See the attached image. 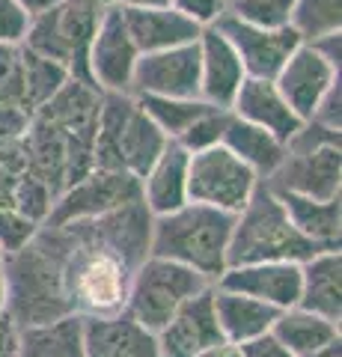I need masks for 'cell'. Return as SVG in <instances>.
Here are the masks:
<instances>
[{
  "mask_svg": "<svg viewBox=\"0 0 342 357\" xmlns=\"http://www.w3.org/2000/svg\"><path fill=\"white\" fill-rule=\"evenodd\" d=\"M21 6L27 9L30 15H39V13H48L51 6H57V3H63V0H18Z\"/></svg>",
  "mask_w": 342,
  "mask_h": 357,
  "instance_id": "obj_42",
  "label": "cell"
},
{
  "mask_svg": "<svg viewBox=\"0 0 342 357\" xmlns=\"http://www.w3.org/2000/svg\"><path fill=\"white\" fill-rule=\"evenodd\" d=\"M125 18V27L134 39L140 54L149 51H164L176 48L185 42H196L200 36V24H194L191 18L176 13L173 6H152V9H119Z\"/></svg>",
  "mask_w": 342,
  "mask_h": 357,
  "instance_id": "obj_21",
  "label": "cell"
},
{
  "mask_svg": "<svg viewBox=\"0 0 342 357\" xmlns=\"http://www.w3.org/2000/svg\"><path fill=\"white\" fill-rule=\"evenodd\" d=\"M196 357H241V349H238V342L217 340V342L208 345V349H203Z\"/></svg>",
  "mask_w": 342,
  "mask_h": 357,
  "instance_id": "obj_39",
  "label": "cell"
},
{
  "mask_svg": "<svg viewBox=\"0 0 342 357\" xmlns=\"http://www.w3.org/2000/svg\"><path fill=\"white\" fill-rule=\"evenodd\" d=\"M30 13L18 0H0V42L21 45L30 27Z\"/></svg>",
  "mask_w": 342,
  "mask_h": 357,
  "instance_id": "obj_34",
  "label": "cell"
},
{
  "mask_svg": "<svg viewBox=\"0 0 342 357\" xmlns=\"http://www.w3.org/2000/svg\"><path fill=\"white\" fill-rule=\"evenodd\" d=\"M217 289L250 295L256 301L289 310L301 298V262H244L226 265L215 280Z\"/></svg>",
  "mask_w": 342,
  "mask_h": 357,
  "instance_id": "obj_14",
  "label": "cell"
},
{
  "mask_svg": "<svg viewBox=\"0 0 342 357\" xmlns=\"http://www.w3.org/2000/svg\"><path fill=\"white\" fill-rule=\"evenodd\" d=\"M301 357H342V337L339 340H330L327 345H322V349H316L310 354H301Z\"/></svg>",
  "mask_w": 342,
  "mask_h": 357,
  "instance_id": "obj_41",
  "label": "cell"
},
{
  "mask_svg": "<svg viewBox=\"0 0 342 357\" xmlns=\"http://www.w3.org/2000/svg\"><path fill=\"white\" fill-rule=\"evenodd\" d=\"M271 331L295 357L322 349L330 340H339V321H330V319L318 316L313 310L297 307V304L289 310H280V316Z\"/></svg>",
  "mask_w": 342,
  "mask_h": 357,
  "instance_id": "obj_26",
  "label": "cell"
},
{
  "mask_svg": "<svg viewBox=\"0 0 342 357\" xmlns=\"http://www.w3.org/2000/svg\"><path fill=\"white\" fill-rule=\"evenodd\" d=\"M104 9H95L81 0H63V3L51 6L48 13H39L30 18L24 48L42 54L63 63L75 81L90 84V72H86V51H90L93 30L98 24Z\"/></svg>",
  "mask_w": 342,
  "mask_h": 357,
  "instance_id": "obj_6",
  "label": "cell"
},
{
  "mask_svg": "<svg viewBox=\"0 0 342 357\" xmlns=\"http://www.w3.org/2000/svg\"><path fill=\"white\" fill-rule=\"evenodd\" d=\"M137 45L125 27L119 6H107L93 30L86 51V72L98 93H128L137 66Z\"/></svg>",
  "mask_w": 342,
  "mask_h": 357,
  "instance_id": "obj_9",
  "label": "cell"
},
{
  "mask_svg": "<svg viewBox=\"0 0 342 357\" xmlns=\"http://www.w3.org/2000/svg\"><path fill=\"white\" fill-rule=\"evenodd\" d=\"M235 215L203 203H185L182 208L152 218L149 253L161 259L194 268L205 280H217L226 268V248Z\"/></svg>",
  "mask_w": 342,
  "mask_h": 357,
  "instance_id": "obj_2",
  "label": "cell"
},
{
  "mask_svg": "<svg viewBox=\"0 0 342 357\" xmlns=\"http://www.w3.org/2000/svg\"><path fill=\"white\" fill-rule=\"evenodd\" d=\"M69 69L63 63L42 57L21 45V102L30 114H36L42 105H48L60 89L69 84Z\"/></svg>",
  "mask_w": 342,
  "mask_h": 357,
  "instance_id": "obj_27",
  "label": "cell"
},
{
  "mask_svg": "<svg viewBox=\"0 0 342 357\" xmlns=\"http://www.w3.org/2000/svg\"><path fill=\"white\" fill-rule=\"evenodd\" d=\"M128 93L196 98L200 96V48H196V42L140 54Z\"/></svg>",
  "mask_w": 342,
  "mask_h": 357,
  "instance_id": "obj_10",
  "label": "cell"
},
{
  "mask_svg": "<svg viewBox=\"0 0 342 357\" xmlns=\"http://www.w3.org/2000/svg\"><path fill=\"white\" fill-rule=\"evenodd\" d=\"M220 143L233 155H238L259 176V182H268L286 158V143L280 137H274L271 131L253 126L247 119H238L233 110H229V122L224 128V140Z\"/></svg>",
  "mask_w": 342,
  "mask_h": 357,
  "instance_id": "obj_23",
  "label": "cell"
},
{
  "mask_svg": "<svg viewBox=\"0 0 342 357\" xmlns=\"http://www.w3.org/2000/svg\"><path fill=\"white\" fill-rule=\"evenodd\" d=\"M140 107L146 110V116L155 122V126L164 131V137L167 140H179L182 131L191 126V122L205 114L208 102H203L200 96L196 98H170V96H134Z\"/></svg>",
  "mask_w": 342,
  "mask_h": 357,
  "instance_id": "obj_28",
  "label": "cell"
},
{
  "mask_svg": "<svg viewBox=\"0 0 342 357\" xmlns=\"http://www.w3.org/2000/svg\"><path fill=\"white\" fill-rule=\"evenodd\" d=\"M196 48H200V98L215 107L229 110L238 86L247 77L235 48L215 24L200 30Z\"/></svg>",
  "mask_w": 342,
  "mask_h": 357,
  "instance_id": "obj_16",
  "label": "cell"
},
{
  "mask_svg": "<svg viewBox=\"0 0 342 357\" xmlns=\"http://www.w3.org/2000/svg\"><path fill=\"white\" fill-rule=\"evenodd\" d=\"M238 349H241V357H295L277 337H274V331H265L259 337L241 342Z\"/></svg>",
  "mask_w": 342,
  "mask_h": 357,
  "instance_id": "obj_37",
  "label": "cell"
},
{
  "mask_svg": "<svg viewBox=\"0 0 342 357\" xmlns=\"http://www.w3.org/2000/svg\"><path fill=\"white\" fill-rule=\"evenodd\" d=\"M164 131L131 93H102L93 134V167L143 178L167 146Z\"/></svg>",
  "mask_w": 342,
  "mask_h": 357,
  "instance_id": "obj_3",
  "label": "cell"
},
{
  "mask_svg": "<svg viewBox=\"0 0 342 357\" xmlns=\"http://www.w3.org/2000/svg\"><path fill=\"white\" fill-rule=\"evenodd\" d=\"M256 185L259 176L224 143L191 152L187 158V203H203L238 215L256 191Z\"/></svg>",
  "mask_w": 342,
  "mask_h": 357,
  "instance_id": "obj_7",
  "label": "cell"
},
{
  "mask_svg": "<svg viewBox=\"0 0 342 357\" xmlns=\"http://www.w3.org/2000/svg\"><path fill=\"white\" fill-rule=\"evenodd\" d=\"M149 229L143 199L60 227L39 223L27 244L6 253V310L21 328L69 312L84 319L123 312L131 277L149 256Z\"/></svg>",
  "mask_w": 342,
  "mask_h": 357,
  "instance_id": "obj_1",
  "label": "cell"
},
{
  "mask_svg": "<svg viewBox=\"0 0 342 357\" xmlns=\"http://www.w3.org/2000/svg\"><path fill=\"white\" fill-rule=\"evenodd\" d=\"M81 3H90L95 9H107V6H114V0H81Z\"/></svg>",
  "mask_w": 342,
  "mask_h": 357,
  "instance_id": "obj_44",
  "label": "cell"
},
{
  "mask_svg": "<svg viewBox=\"0 0 342 357\" xmlns=\"http://www.w3.org/2000/svg\"><path fill=\"white\" fill-rule=\"evenodd\" d=\"M336 77H339V66H334L327 57H322L316 45L301 42L289 57H286L280 72L274 75L271 81L277 84L283 98L289 102V107L297 116L310 119L318 98L327 93V86L334 84Z\"/></svg>",
  "mask_w": 342,
  "mask_h": 357,
  "instance_id": "obj_13",
  "label": "cell"
},
{
  "mask_svg": "<svg viewBox=\"0 0 342 357\" xmlns=\"http://www.w3.org/2000/svg\"><path fill=\"white\" fill-rule=\"evenodd\" d=\"M161 357H196L212 342L224 340L215 316V283L203 289L200 295L187 298L185 304L173 312V319L158 333Z\"/></svg>",
  "mask_w": 342,
  "mask_h": 357,
  "instance_id": "obj_15",
  "label": "cell"
},
{
  "mask_svg": "<svg viewBox=\"0 0 342 357\" xmlns=\"http://www.w3.org/2000/svg\"><path fill=\"white\" fill-rule=\"evenodd\" d=\"M215 316H217L220 337L241 345L265 331H271L280 316V310L265 304V301L250 298V295L229 292V289L215 286Z\"/></svg>",
  "mask_w": 342,
  "mask_h": 357,
  "instance_id": "obj_22",
  "label": "cell"
},
{
  "mask_svg": "<svg viewBox=\"0 0 342 357\" xmlns=\"http://www.w3.org/2000/svg\"><path fill=\"white\" fill-rule=\"evenodd\" d=\"M274 191H292L313 199L339 197L342 185V152L339 143H322L313 149H286V158L268 182Z\"/></svg>",
  "mask_w": 342,
  "mask_h": 357,
  "instance_id": "obj_11",
  "label": "cell"
},
{
  "mask_svg": "<svg viewBox=\"0 0 342 357\" xmlns=\"http://www.w3.org/2000/svg\"><path fill=\"white\" fill-rule=\"evenodd\" d=\"M119 9H152V6H170V0H114Z\"/></svg>",
  "mask_w": 342,
  "mask_h": 357,
  "instance_id": "obj_40",
  "label": "cell"
},
{
  "mask_svg": "<svg viewBox=\"0 0 342 357\" xmlns=\"http://www.w3.org/2000/svg\"><path fill=\"white\" fill-rule=\"evenodd\" d=\"M310 119L318 122V126L330 128V131H342V81L339 77L327 86V93L318 98V105H316Z\"/></svg>",
  "mask_w": 342,
  "mask_h": 357,
  "instance_id": "obj_35",
  "label": "cell"
},
{
  "mask_svg": "<svg viewBox=\"0 0 342 357\" xmlns=\"http://www.w3.org/2000/svg\"><path fill=\"white\" fill-rule=\"evenodd\" d=\"M215 27L235 48L247 77H268L271 81L280 72L286 57L301 45V39H297V33L292 27H256L229 13L220 15L215 21Z\"/></svg>",
  "mask_w": 342,
  "mask_h": 357,
  "instance_id": "obj_12",
  "label": "cell"
},
{
  "mask_svg": "<svg viewBox=\"0 0 342 357\" xmlns=\"http://www.w3.org/2000/svg\"><path fill=\"white\" fill-rule=\"evenodd\" d=\"M9 307V277H6V268L0 265V310Z\"/></svg>",
  "mask_w": 342,
  "mask_h": 357,
  "instance_id": "obj_43",
  "label": "cell"
},
{
  "mask_svg": "<svg viewBox=\"0 0 342 357\" xmlns=\"http://www.w3.org/2000/svg\"><path fill=\"white\" fill-rule=\"evenodd\" d=\"M327 250L318 248L292 223L289 211L280 197L265 182L247 199V206L235 215L233 236L226 248V265L244 262H304L313 253Z\"/></svg>",
  "mask_w": 342,
  "mask_h": 357,
  "instance_id": "obj_4",
  "label": "cell"
},
{
  "mask_svg": "<svg viewBox=\"0 0 342 357\" xmlns=\"http://www.w3.org/2000/svg\"><path fill=\"white\" fill-rule=\"evenodd\" d=\"M187 155L179 143H167L140 178V199L149 208V215H167L187 203Z\"/></svg>",
  "mask_w": 342,
  "mask_h": 357,
  "instance_id": "obj_19",
  "label": "cell"
},
{
  "mask_svg": "<svg viewBox=\"0 0 342 357\" xmlns=\"http://www.w3.org/2000/svg\"><path fill=\"white\" fill-rule=\"evenodd\" d=\"M0 96L13 98L24 107V102H21V45L13 42H0Z\"/></svg>",
  "mask_w": 342,
  "mask_h": 357,
  "instance_id": "obj_33",
  "label": "cell"
},
{
  "mask_svg": "<svg viewBox=\"0 0 342 357\" xmlns=\"http://www.w3.org/2000/svg\"><path fill=\"white\" fill-rule=\"evenodd\" d=\"M289 27L301 42H313L342 30V0H295Z\"/></svg>",
  "mask_w": 342,
  "mask_h": 357,
  "instance_id": "obj_29",
  "label": "cell"
},
{
  "mask_svg": "<svg viewBox=\"0 0 342 357\" xmlns=\"http://www.w3.org/2000/svg\"><path fill=\"white\" fill-rule=\"evenodd\" d=\"M84 351L86 357H161L155 333L128 316H93L84 319Z\"/></svg>",
  "mask_w": 342,
  "mask_h": 357,
  "instance_id": "obj_17",
  "label": "cell"
},
{
  "mask_svg": "<svg viewBox=\"0 0 342 357\" xmlns=\"http://www.w3.org/2000/svg\"><path fill=\"white\" fill-rule=\"evenodd\" d=\"M170 6L200 27H212L226 13V0H170Z\"/></svg>",
  "mask_w": 342,
  "mask_h": 357,
  "instance_id": "obj_36",
  "label": "cell"
},
{
  "mask_svg": "<svg viewBox=\"0 0 342 357\" xmlns=\"http://www.w3.org/2000/svg\"><path fill=\"white\" fill-rule=\"evenodd\" d=\"M36 227H39V223L30 220L27 215H21L18 208L0 206V241H3L6 253H13V250L21 248V244H27L30 236L36 232Z\"/></svg>",
  "mask_w": 342,
  "mask_h": 357,
  "instance_id": "obj_32",
  "label": "cell"
},
{
  "mask_svg": "<svg viewBox=\"0 0 342 357\" xmlns=\"http://www.w3.org/2000/svg\"><path fill=\"white\" fill-rule=\"evenodd\" d=\"M226 3H229V0H226Z\"/></svg>",
  "mask_w": 342,
  "mask_h": 357,
  "instance_id": "obj_46",
  "label": "cell"
},
{
  "mask_svg": "<svg viewBox=\"0 0 342 357\" xmlns=\"http://www.w3.org/2000/svg\"><path fill=\"white\" fill-rule=\"evenodd\" d=\"M208 286H212V280H205L194 268H185L179 262L149 253L131 277L125 312L146 331L158 333L187 298L200 295Z\"/></svg>",
  "mask_w": 342,
  "mask_h": 357,
  "instance_id": "obj_5",
  "label": "cell"
},
{
  "mask_svg": "<svg viewBox=\"0 0 342 357\" xmlns=\"http://www.w3.org/2000/svg\"><path fill=\"white\" fill-rule=\"evenodd\" d=\"M297 307L313 310L330 321H342V253L327 248L301 262V298Z\"/></svg>",
  "mask_w": 342,
  "mask_h": 357,
  "instance_id": "obj_20",
  "label": "cell"
},
{
  "mask_svg": "<svg viewBox=\"0 0 342 357\" xmlns=\"http://www.w3.org/2000/svg\"><path fill=\"white\" fill-rule=\"evenodd\" d=\"M21 325L9 310H0V357H18Z\"/></svg>",
  "mask_w": 342,
  "mask_h": 357,
  "instance_id": "obj_38",
  "label": "cell"
},
{
  "mask_svg": "<svg viewBox=\"0 0 342 357\" xmlns=\"http://www.w3.org/2000/svg\"><path fill=\"white\" fill-rule=\"evenodd\" d=\"M140 199V178L116 170H93L84 173L78 182L51 199L45 227H60V223L84 220V218H98L107 211H116L123 206H131Z\"/></svg>",
  "mask_w": 342,
  "mask_h": 357,
  "instance_id": "obj_8",
  "label": "cell"
},
{
  "mask_svg": "<svg viewBox=\"0 0 342 357\" xmlns=\"http://www.w3.org/2000/svg\"><path fill=\"white\" fill-rule=\"evenodd\" d=\"M229 110L238 119H247L253 126L271 131L283 143H289L297 134V128L304 126V119L289 107L277 84L268 81V77H244V84L238 86Z\"/></svg>",
  "mask_w": 342,
  "mask_h": 357,
  "instance_id": "obj_18",
  "label": "cell"
},
{
  "mask_svg": "<svg viewBox=\"0 0 342 357\" xmlns=\"http://www.w3.org/2000/svg\"><path fill=\"white\" fill-rule=\"evenodd\" d=\"M274 194L280 197V203L286 206V211H289L292 223L313 244H318V248H339V236H342L339 197L313 199V197H301V194H292V191H274Z\"/></svg>",
  "mask_w": 342,
  "mask_h": 357,
  "instance_id": "obj_25",
  "label": "cell"
},
{
  "mask_svg": "<svg viewBox=\"0 0 342 357\" xmlns=\"http://www.w3.org/2000/svg\"><path fill=\"white\" fill-rule=\"evenodd\" d=\"M18 357H86L84 351V316H60L51 321L21 328Z\"/></svg>",
  "mask_w": 342,
  "mask_h": 357,
  "instance_id": "obj_24",
  "label": "cell"
},
{
  "mask_svg": "<svg viewBox=\"0 0 342 357\" xmlns=\"http://www.w3.org/2000/svg\"><path fill=\"white\" fill-rule=\"evenodd\" d=\"M6 262V248H3V241H0V265Z\"/></svg>",
  "mask_w": 342,
  "mask_h": 357,
  "instance_id": "obj_45",
  "label": "cell"
},
{
  "mask_svg": "<svg viewBox=\"0 0 342 357\" xmlns=\"http://www.w3.org/2000/svg\"><path fill=\"white\" fill-rule=\"evenodd\" d=\"M295 0H229L226 13L256 27H289Z\"/></svg>",
  "mask_w": 342,
  "mask_h": 357,
  "instance_id": "obj_31",
  "label": "cell"
},
{
  "mask_svg": "<svg viewBox=\"0 0 342 357\" xmlns=\"http://www.w3.org/2000/svg\"><path fill=\"white\" fill-rule=\"evenodd\" d=\"M226 122H229V110L212 105V107L205 110V114H200V116L191 122V126L182 131L179 140H173V143H179V146H182L187 155H191V152H200V149H208V146H217V143L224 140Z\"/></svg>",
  "mask_w": 342,
  "mask_h": 357,
  "instance_id": "obj_30",
  "label": "cell"
}]
</instances>
